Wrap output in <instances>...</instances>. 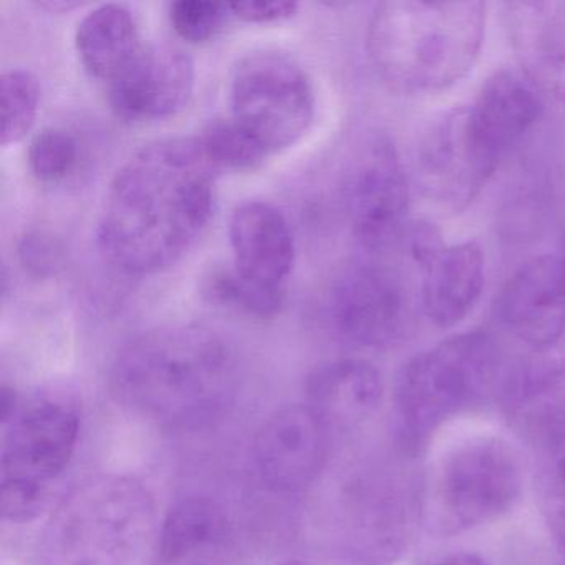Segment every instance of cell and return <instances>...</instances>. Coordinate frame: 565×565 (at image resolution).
Instances as JSON below:
<instances>
[{
    "instance_id": "1",
    "label": "cell",
    "mask_w": 565,
    "mask_h": 565,
    "mask_svg": "<svg viewBox=\"0 0 565 565\" xmlns=\"http://www.w3.org/2000/svg\"><path fill=\"white\" fill-rule=\"evenodd\" d=\"M217 174L198 138H163L135 151L105 194L97 226L105 259L137 277L180 263L213 216Z\"/></svg>"
},
{
    "instance_id": "2",
    "label": "cell",
    "mask_w": 565,
    "mask_h": 565,
    "mask_svg": "<svg viewBox=\"0 0 565 565\" xmlns=\"http://www.w3.org/2000/svg\"><path fill=\"white\" fill-rule=\"evenodd\" d=\"M236 385V360L223 337L194 323L157 327L115 356L108 386L115 402L141 418L200 425L223 409Z\"/></svg>"
},
{
    "instance_id": "3",
    "label": "cell",
    "mask_w": 565,
    "mask_h": 565,
    "mask_svg": "<svg viewBox=\"0 0 565 565\" xmlns=\"http://www.w3.org/2000/svg\"><path fill=\"white\" fill-rule=\"evenodd\" d=\"M486 4L392 0L376 6L366 52L383 84L405 97L438 95L461 82L484 44Z\"/></svg>"
},
{
    "instance_id": "4",
    "label": "cell",
    "mask_w": 565,
    "mask_h": 565,
    "mask_svg": "<svg viewBox=\"0 0 565 565\" xmlns=\"http://www.w3.org/2000/svg\"><path fill=\"white\" fill-rule=\"evenodd\" d=\"M501 350L484 330L458 333L409 359L393 390L399 449L418 455L443 425L478 405L498 383Z\"/></svg>"
},
{
    "instance_id": "5",
    "label": "cell",
    "mask_w": 565,
    "mask_h": 565,
    "mask_svg": "<svg viewBox=\"0 0 565 565\" xmlns=\"http://www.w3.org/2000/svg\"><path fill=\"white\" fill-rule=\"evenodd\" d=\"M150 492L124 476H98L61 502L42 542L45 565H130L153 527Z\"/></svg>"
},
{
    "instance_id": "6",
    "label": "cell",
    "mask_w": 565,
    "mask_h": 565,
    "mask_svg": "<svg viewBox=\"0 0 565 565\" xmlns=\"http://www.w3.org/2000/svg\"><path fill=\"white\" fill-rule=\"evenodd\" d=\"M518 449L501 436L479 435L452 445L433 466L419 494L429 534L452 537L508 514L522 494Z\"/></svg>"
},
{
    "instance_id": "7",
    "label": "cell",
    "mask_w": 565,
    "mask_h": 565,
    "mask_svg": "<svg viewBox=\"0 0 565 565\" xmlns=\"http://www.w3.org/2000/svg\"><path fill=\"white\" fill-rule=\"evenodd\" d=\"M0 509L6 521L29 522L47 504L49 492L77 448V406L62 395H39L4 423Z\"/></svg>"
},
{
    "instance_id": "8",
    "label": "cell",
    "mask_w": 565,
    "mask_h": 565,
    "mask_svg": "<svg viewBox=\"0 0 565 565\" xmlns=\"http://www.w3.org/2000/svg\"><path fill=\"white\" fill-rule=\"evenodd\" d=\"M230 117L269 154L302 140L316 118V90L302 65L279 51L244 55L230 84Z\"/></svg>"
},
{
    "instance_id": "9",
    "label": "cell",
    "mask_w": 565,
    "mask_h": 565,
    "mask_svg": "<svg viewBox=\"0 0 565 565\" xmlns=\"http://www.w3.org/2000/svg\"><path fill=\"white\" fill-rule=\"evenodd\" d=\"M342 200L363 249L380 253L402 241L408 226V177L390 138L375 135L356 148L343 174Z\"/></svg>"
},
{
    "instance_id": "10",
    "label": "cell",
    "mask_w": 565,
    "mask_h": 565,
    "mask_svg": "<svg viewBox=\"0 0 565 565\" xmlns=\"http://www.w3.org/2000/svg\"><path fill=\"white\" fill-rule=\"evenodd\" d=\"M326 312L333 333L360 349H392L412 330L413 306L405 284L375 264L342 270L330 287Z\"/></svg>"
},
{
    "instance_id": "11",
    "label": "cell",
    "mask_w": 565,
    "mask_h": 565,
    "mask_svg": "<svg viewBox=\"0 0 565 565\" xmlns=\"http://www.w3.org/2000/svg\"><path fill=\"white\" fill-rule=\"evenodd\" d=\"M415 519L422 521L419 495L385 476L355 478L339 505L343 552L360 564H388L406 547Z\"/></svg>"
},
{
    "instance_id": "12",
    "label": "cell",
    "mask_w": 565,
    "mask_h": 565,
    "mask_svg": "<svg viewBox=\"0 0 565 565\" xmlns=\"http://www.w3.org/2000/svg\"><path fill=\"white\" fill-rule=\"evenodd\" d=\"M413 174L422 193L451 213L466 210L494 177L469 138L465 105L443 111L419 135Z\"/></svg>"
},
{
    "instance_id": "13",
    "label": "cell",
    "mask_w": 565,
    "mask_h": 565,
    "mask_svg": "<svg viewBox=\"0 0 565 565\" xmlns=\"http://www.w3.org/2000/svg\"><path fill=\"white\" fill-rule=\"evenodd\" d=\"M544 111L542 92L521 68H499L466 105V125L481 160L498 171Z\"/></svg>"
},
{
    "instance_id": "14",
    "label": "cell",
    "mask_w": 565,
    "mask_h": 565,
    "mask_svg": "<svg viewBox=\"0 0 565 565\" xmlns=\"http://www.w3.org/2000/svg\"><path fill=\"white\" fill-rule=\"evenodd\" d=\"M495 316L519 342L547 350L565 332V253L522 264L495 299Z\"/></svg>"
},
{
    "instance_id": "15",
    "label": "cell",
    "mask_w": 565,
    "mask_h": 565,
    "mask_svg": "<svg viewBox=\"0 0 565 565\" xmlns=\"http://www.w3.org/2000/svg\"><path fill=\"white\" fill-rule=\"evenodd\" d=\"M329 429L307 405L277 409L254 439V461L273 491L294 494L309 488L326 465Z\"/></svg>"
},
{
    "instance_id": "16",
    "label": "cell",
    "mask_w": 565,
    "mask_h": 565,
    "mask_svg": "<svg viewBox=\"0 0 565 565\" xmlns=\"http://www.w3.org/2000/svg\"><path fill=\"white\" fill-rule=\"evenodd\" d=\"M194 85L196 67L183 49L147 45L135 64L108 85V100L124 120H164L190 104Z\"/></svg>"
},
{
    "instance_id": "17",
    "label": "cell",
    "mask_w": 565,
    "mask_h": 565,
    "mask_svg": "<svg viewBox=\"0 0 565 565\" xmlns=\"http://www.w3.org/2000/svg\"><path fill=\"white\" fill-rule=\"evenodd\" d=\"M233 269L264 289L284 292L296 266V239L282 211L266 201H244L227 226Z\"/></svg>"
},
{
    "instance_id": "18",
    "label": "cell",
    "mask_w": 565,
    "mask_h": 565,
    "mask_svg": "<svg viewBox=\"0 0 565 565\" xmlns=\"http://www.w3.org/2000/svg\"><path fill=\"white\" fill-rule=\"evenodd\" d=\"M504 9L521 71L539 90L565 104V6L509 2Z\"/></svg>"
},
{
    "instance_id": "19",
    "label": "cell",
    "mask_w": 565,
    "mask_h": 565,
    "mask_svg": "<svg viewBox=\"0 0 565 565\" xmlns=\"http://www.w3.org/2000/svg\"><path fill=\"white\" fill-rule=\"evenodd\" d=\"M306 396V405L329 431H349L369 422L380 408L383 380L365 360H337L310 373Z\"/></svg>"
},
{
    "instance_id": "20",
    "label": "cell",
    "mask_w": 565,
    "mask_h": 565,
    "mask_svg": "<svg viewBox=\"0 0 565 565\" xmlns=\"http://www.w3.org/2000/svg\"><path fill=\"white\" fill-rule=\"evenodd\" d=\"M422 274L423 316L438 329H452L481 299L486 286L484 253L475 241L452 244Z\"/></svg>"
},
{
    "instance_id": "21",
    "label": "cell",
    "mask_w": 565,
    "mask_h": 565,
    "mask_svg": "<svg viewBox=\"0 0 565 565\" xmlns=\"http://www.w3.org/2000/svg\"><path fill=\"white\" fill-rule=\"evenodd\" d=\"M145 47L134 14L120 4L92 9L75 31V49L82 65L92 78L107 87L135 64Z\"/></svg>"
},
{
    "instance_id": "22",
    "label": "cell",
    "mask_w": 565,
    "mask_h": 565,
    "mask_svg": "<svg viewBox=\"0 0 565 565\" xmlns=\"http://www.w3.org/2000/svg\"><path fill=\"white\" fill-rule=\"evenodd\" d=\"M227 535L223 508L210 498H186L174 504L160 531V555L168 564L217 547Z\"/></svg>"
},
{
    "instance_id": "23",
    "label": "cell",
    "mask_w": 565,
    "mask_h": 565,
    "mask_svg": "<svg viewBox=\"0 0 565 565\" xmlns=\"http://www.w3.org/2000/svg\"><path fill=\"white\" fill-rule=\"evenodd\" d=\"M210 163L217 171H250L270 157L231 117L211 120L196 137Z\"/></svg>"
},
{
    "instance_id": "24",
    "label": "cell",
    "mask_w": 565,
    "mask_h": 565,
    "mask_svg": "<svg viewBox=\"0 0 565 565\" xmlns=\"http://www.w3.org/2000/svg\"><path fill=\"white\" fill-rule=\"evenodd\" d=\"M41 105V85L24 68H11L0 77V108L2 130L0 143L11 147L31 134Z\"/></svg>"
},
{
    "instance_id": "25",
    "label": "cell",
    "mask_w": 565,
    "mask_h": 565,
    "mask_svg": "<svg viewBox=\"0 0 565 565\" xmlns=\"http://www.w3.org/2000/svg\"><path fill=\"white\" fill-rule=\"evenodd\" d=\"M203 292L216 306L259 319L276 317L284 306V292L256 286L239 276L233 267L211 273L204 280Z\"/></svg>"
},
{
    "instance_id": "26",
    "label": "cell",
    "mask_w": 565,
    "mask_h": 565,
    "mask_svg": "<svg viewBox=\"0 0 565 565\" xmlns=\"http://www.w3.org/2000/svg\"><path fill=\"white\" fill-rule=\"evenodd\" d=\"M78 153L81 150L74 135L64 128H44L29 145V170L42 183H57L75 170Z\"/></svg>"
},
{
    "instance_id": "27",
    "label": "cell",
    "mask_w": 565,
    "mask_h": 565,
    "mask_svg": "<svg viewBox=\"0 0 565 565\" xmlns=\"http://www.w3.org/2000/svg\"><path fill=\"white\" fill-rule=\"evenodd\" d=\"M168 15L178 38L190 44H203L216 38L233 12L224 2L178 0L170 6Z\"/></svg>"
},
{
    "instance_id": "28",
    "label": "cell",
    "mask_w": 565,
    "mask_h": 565,
    "mask_svg": "<svg viewBox=\"0 0 565 565\" xmlns=\"http://www.w3.org/2000/svg\"><path fill=\"white\" fill-rule=\"evenodd\" d=\"M542 509L552 534L565 548V449H562L542 476Z\"/></svg>"
},
{
    "instance_id": "29",
    "label": "cell",
    "mask_w": 565,
    "mask_h": 565,
    "mask_svg": "<svg viewBox=\"0 0 565 565\" xmlns=\"http://www.w3.org/2000/svg\"><path fill=\"white\" fill-rule=\"evenodd\" d=\"M402 241L409 259L422 273L428 269L438 259L439 254L448 247L438 226L425 220L408 224Z\"/></svg>"
},
{
    "instance_id": "30",
    "label": "cell",
    "mask_w": 565,
    "mask_h": 565,
    "mask_svg": "<svg viewBox=\"0 0 565 565\" xmlns=\"http://www.w3.org/2000/svg\"><path fill=\"white\" fill-rule=\"evenodd\" d=\"M230 8L234 18L249 24H274V22L287 21L299 11V4L290 0H274V2L244 0V2H233Z\"/></svg>"
},
{
    "instance_id": "31",
    "label": "cell",
    "mask_w": 565,
    "mask_h": 565,
    "mask_svg": "<svg viewBox=\"0 0 565 565\" xmlns=\"http://www.w3.org/2000/svg\"><path fill=\"white\" fill-rule=\"evenodd\" d=\"M426 565H491L486 558L478 554H469V552H461V554L448 555V557L439 558V561L429 562Z\"/></svg>"
},
{
    "instance_id": "32",
    "label": "cell",
    "mask_w": 565,
    "mask_h": 565,
    "mask_svg": "<svg viewBox=\"0 0 565 565\" xmlns=\"http://www.w3.org/2000/svg\"><path fill=\"white\" fill-rule=\"evenodd\" d=\"M41 8L51 9V11H72L78 8L81 2H71V0H42L39 2Z\"/></svg>"
},
{
    "instance_id": "33",
    "label": "cell",
    "mask_w": 565,
    "mask_h": 565,
    "mask_svg": "<svg viewBox=\"0 0 565 565\" xmlns=\"http://www.w3.org/2000/svg\"><path fill=\"white\" fill-rule=\"evenodd\" d=\"M279 565H306V564H302V562H299V561H287V562H282V564H279Z\"/></svg>"
}]
</instances>
